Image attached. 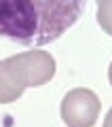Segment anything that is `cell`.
I'll list each match as a JSON object with an SVG mask.
<instances>
[{
    "label": "cell",
    "instance_id": "obj_6",
    "mask_svg": "<svg viewBox=\"0 0 112 127\" xmlns=\"http://www.w3.org/2000/svg\"><path fill=\"white\" fill-rule=\"evenodd\" d=\"M108 78H110V85H112V64H110V70H108Z\"/></svg>",
    "mask_w": 112,
    "mask_h": 127
},
{
    "label": "cell",
    "instance_id": "obj_4",
    "mask_svg": "<svg viewBox=\"0 0 112 127\" xmlns=\"http://www.w3.org/2000/svg\"><path fill=\"white\" fill-rule=\"evenodd\" d=\"M97 23L102 30L112 36V0H99L97 6Z\"/></svg>",
    "mask_w": 112,
    "mask_h": 127
},
{
    "label": "cell",
    "instance_id": "obj_5",
    "mask_svg": "<svg viewBox=\"0 0 112 127\" xmlns=\"http://www.w3.org/2000/svg\"><path fill=\"white\" fill-rule=\"evenodd\" d=\"M104 127H112V108H110V112L106 114V119H104Z\"/></svg>",
    "mask_w": 112,
    "mask_h": 127
},
{
    "label": "cell",
    "instance_id": "obj_2",
    "mask_svg": "<svg viewBox=\"0 0 112 127\" xmlns=\"http://www.w3.org/2000/svg\"><path fill=\"white\" fill-rule=\"evenodd\" d=\"M55 74V59L47 51H26L0 62V104L15 102L26 87H40Z\"/></svg>",
    "mask_w": 112,
    "mask_h": 127
},
{
    "label": "cell",
    "instance_id": "obj_1",
    "mask_svg": "<svg viewBox=\"0 0 112 127\" xmlns=\"http://www.w3.org/2000/svg\"><path fill=\"white\" fill-rule=\"evenodd\" d=\"M87 0H0V36L26 47L57 40L78 21Z\"/></svg>",
    "mask_w": 112,
    "mask_h": 127
},
{
    "label": "cell",
    "instance_id": "obj_3",
    "mask_svg": "<svg viewBox=\"0 0 112 127\" xmlns=\"http://www.w3.org/2000/svg\"><path fill=\"white\" fill-rule=\"evenodd\" d=\"M99 97L91 89H72L61 102V119L68 127H93L99 117Z\"/></svg>",
    "mask_w": 112,
    "mask_h": 127
}]
</instances>
